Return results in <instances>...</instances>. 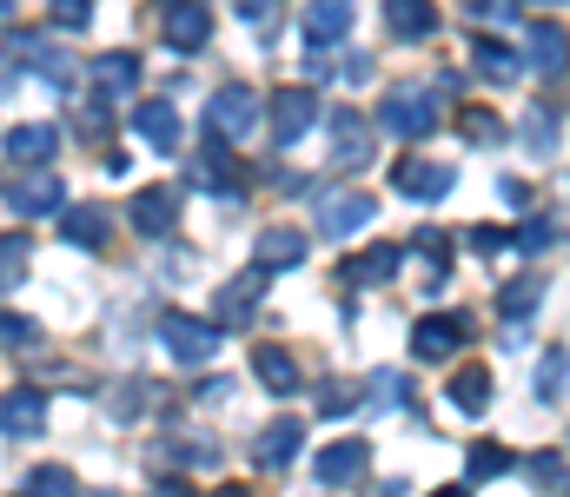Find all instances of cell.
<instances>
[{"mask_svg": "<svg viewBox=\"0 0 570 497\" xmlns=\"http://www.w3.org/2000/svg\"><path fill=\"white\" fill-rule=\"evenodd\" d=\"M80 497H120V491H80Z\"/></svg>", "mask_w": 570, "mask_h": 497, "instance_id": "obj_50", "label": "cell"}, {"mask_svg": "<svg viewBox=\"0 0 570 497\" xmlns=\"http://www.w3.org/2000/svg\"><path fill=\"white\" fill-rule=\"evenodd\" d=\"M524 147H531L538 160L558 147V107H531V113H524Z\"/></svg>", "mask_w": 570, "mask_h": 497, "instance_id": "obj_33", "label": "cell"}, {"mask_svg": "<svg viewBox=\"0 0 570 497\" xmlns=\"http://www.w3.org/2000/svg\"><path fill=\"white\" fill-rule=\"evenodd\" d=\"M325 133H332V166H365L372 160V120L358 113V107H332L325 113Z\"/></svg>", "mask_w": 570, "mask_h": 497, "instance_id": "obj_7", "label": "cell"}, {"mask_svg": "<svg viewBox=\"0 0 570 497\" xmlns=\"http://www.w3.org/2000/svg\"><path fill=\"white\" fill-rule=\"evenodd\" d=\"M365 458H372V451H365L358 438H345V445H325L312 471H318L325 491H338V485H358V478H365Z\"/></svg>", "mask_w": 570, "mask_h": 497, "instance_id": "obj_18", "label": "cell"}, {"mask_svg": "<svg viewBox=\"0 0 570 497\" xmlns=\"http://www.w3.org/2000/svg\"><path fill=\"white\" fill-rule=\"evenodd\" d=\"M531 485H538V491H570L564 458H558V451H538V458H531Z\"/></svg>", "mask_w": 570, "mask_h": 497, "instance_id": "obj_37", "label": "cell"}, {"mask_svg": "<svg viewBox=\"0 0 570 497\" xmlns=\"http://www.w3.org/2000/svg\"><path fill=\"white\" fill-rule=\"evenodd\" d=\"M538 306H544V279H538V272H524V279H511V286L498 292V312H504V319H531Z\"/></svg>", "mask_w": 570, "mask_h": 497, "instance_id": "obj_29", "label": "cell"}, {"mask_svg": "<svg viewBox=\"0 0 570 497\" xmlns=\"http://www.w3.org/2000/svg\"><path fill=\"white\" fill-rule=\"evenodd\" d=\"M531 398L538 405H564L570 398V351H538V371H531Z\"/></svg>", "mask_w": 570, "mask_h": 497, "instance_id": "obj_21", "label": "cell"}, {"mask_svg": "<svg viewBox=\"0 0 570 497\" xmlns=\"http://www.w3.org/2000/svg\"><path fill=\"white\" fill-rule=\"evenodd\" d=\"M134 226H140L146 239H166L179 226V192L173 186H146L140 199H134Z\"/></svg>", "mask_w": 570, "mask_h": 497, "instance_id": "obj_19", "label": "cell"}, {"mask_svg": "<svg viewBox=\"0 0 570 497\" xmlns=\"http://www.w3.org/2000/svg\"><path fill=\"white\" fill-rule=\"evenodd\" d=\"M0 345H40V326L20 312H0Z\"/></svg>", "mask_w": 570, "mask_h": 497, "instance_id": "obj_43", "label": "cell"}, {"mask_svg": "<svg viewBox=\"0 0 570 497\" xmlns=\"http://www.w3.org/2000/svg\"><path fill=\"white\" fill-rule=\"evenodd\" d=\"M253 378L266 385V391H298V365H292V351H279V345H266V351H253Z\"/></svg>", "mask_w": 570, "mask_h": 497, "instance_id": "obj_28", "label": "cell"}, {"mask_svg": "<svg viewBox=\"0 0 570 497\" xmlns=\"http://www.w3.org/2000/svg\"><path fill=\"white\" fill-rule=\"evenodd\" d=\"M504 471H511V451H504V445H471V451H464V478H471V485L504 478Z\"/></svg>", "mask_w": 570, "mask_h": 497, "instance_id": "obj_32", "label": "cell"}, {"mask_svg": "<svg viewBox=\"0 0 570 497\" xmlns=\"http://www.w3.org/2000/svg\"><path fill=\"white\" fill-rule=\"evenodd\" d=\"M379 127L385 133H399V140H425L431 127H438V93L431 87H392L385 100H379Z\"/></svg>", "mask_w": 570, "mask_h": 497, "instance_id": "obj_2", "label": "cell"}, {"mask_svg": "<svg viewBox=\"0 0 570 497\" xmlns=\"http://www.w3.org/2000/svg\"><path fill=\"white\" fill-rule=\"evenodd\" d=\"M60 192H67V186H60L47 166H27L20 179H7V192H0V199H7L20 219H40V212H60Z\"/></svg>", "mask_w": 570, "mask_h": 497, "instance_id": "obj_9", "label": "cell"}, {"mask_svg": "<svg viewBox=\"0 0 570 497\" xmlns=\"http://www.w3.org/2000/svg\"><path fill=\"white\" fill-rule=\"evenodd\" d=\"M372 212H379V199L372 192H352V186H332V192L312 199V226L325 239H352L358 226H372Z\"/></svg>", "mask_w": 570, "mask_h": 497, "instance_id": "obj_4", "label": "cell"}, {"mask_svg": "<svg viewBox=\"0 0 570 497\" xmlns=\"http://www.w3.org/2000/svg\"><path fill=\"white\" fill-rule=\"evenodd\" d=\"M431 497H464V485H444V491H431Z\"/></svg>", "mask_w": 570, "mask_h": 497, "instance_id": "obj_48", "label": "cell"}, {"mask_svg": "<svg viewBox=\"0 0 570 497\" xmlns=\"http://www.w3.org/2000/svg\"><path fill=\"white\" fill-rule=\"evenodd\" d=\"M444 398H451V411L478 418V411L491 405V371H484V365H458V371H451V391H444Z\"/></svg>", "mask_w": 570, "mask_h": 497, "instance_id": "obj_25", "label": "cell"}, {"mask_svg": "<svg viewBox=\"0 0 570 497\" xmlns=\"http://www.w3.org/2000/svg\"><path fill=\"white\" fill-rule=\"evenodd\" d=\"M7 60H13V67H33L53 93L73 80V60H67V47H53V33H27V27L7 33Z\"/></svg>", "mask_w": 570, "mask_h": 497, "instance_id": "obj_5", "label": "cell"}, {"mask_svg": "<svg viewBox=\"0 0 570 497\" xmlns=\"http://www.w3.org/2000/svg\"><path fill=\"white\" fill-rule=\"evenodd\" d=\"M53 219H60V246H80V252H100L107 246V226H114L107 206H60Z\"/></svg>", "mask_w": 570, "mask_h": 497, "instance_id": "obj_15", "label": "cell"}, {"mask_svg": "<svg viewBox=\"0 0 570 497\" xmlns=\"http://www.w3.org/2000/svg\"><path fill=\"white\" fill-rule=\"evenodd\" d=\"M233 398V385L226 378H213V385H199V405H226Z\"/></svg>", "mask_w": 570, "mask_h": 497, "instance_id": "obj_46", "label": "cell"}, {"mask_svg": "<svg viewBox=\"0 0 570 497\" xmlns=\"http://www.w3.org/2000/svg\"><path fill=\"white\" fill-rule=\"evenodd\" d=\"M219 319H193V312H159V345L173 365H213L219 358Z\"/></svg>", "mask_w": 570, "mask_h": 497, "instance_id": "obj_1", "label": "cell"}, {"mask_svg": "<svg viewBox=\"0 0 570 497\" xmlns=\"http://www.w3.org/2000/svg\"><path fill=\"white\" fill-rule=\"evenodd\" d=\"M458 345H464V319H419V326H412V351H419L425 365L451 358Z\"/></svg>", "mask_w": 570, "mask_h": 497, "instance_id": "obj_22", "label": "cell"}, {"mask_svg": "<svg viewBox=\"0 0 570 497\" xmlns=\"http://www.w3.org/2000/svg\"><path fill=\"white\" fill-rule=\"evenodd\" d=\"M27 246H33V239H20V232H0V292H13V286L27 279Z\"/></svg>", "mask_w": 570, "mask_h": 497, "instance_id": "obj_34", "label": "cell"}, {"mask_svg": "<svg viewBox=\"0 0 570 497\" xmlns=\"http://www.w3.org/2000/svg\"><path fill=\"white\" fill-rule=\"evenodd\" d=\"M451 186H458V172L444 160H399L392 166V192H405V199H431L438 206Z\"/></svg>", "mask_w": 570, "mask_h": 497, "instance_id": "obj_14", "label": "cell"}, {"mask_svg": "<svg viewBox=\"0 0 570 497\" xmlns=\"http://www.w3.org/2000/svg\"><path fill=\"white\" fill-rule=\"evenodd\" d=\"M7 13H13V0H0V20H7Z\"/></svg>", "mask_w": 570, "mask_h": 497, "instance_id": "obj_51", "label": "cell"}, {"mask_svg": "<svg viewBox=\"0 0 570 497\" xmlns=\"http://www.w3.org/2000/svg\"><path fill=\"white\" fill-rule=\"evenodd\" d=\"M134 133H140L153 153H179V140H186L173 100H140V107H134Z\"/></svg>", "mask_w": 570, "mask_h": 497, "instance_id": "obj_16", "label": "cell"}, {"mask_svg": "<svg viewBox=\"0 0 570 497\" xmlns=\"http://www.w3.org/2000/svg\"><path fill=\"white\" fill-rule=\"evenodd\" d=\"M551 239H558V219H531V226H524V232H518V239H511V246H518V252H531V259H538V252H551Z\"/></svg>", "mask_w": 570, "mask_h": 497, "instance_id": "obj_40", "label": "cell"}, {"mask_svg": "<svg viewBox=\"0 0 570 497\" xmlns=\"http://www.w3.org/2000/svg\"><path fill=\"white\" fill-rule=\"evenodd\" d=\"M399 259H405L399 246H372V252H358V259L345 266V279H379V286H385V279L399 272Z\"/></svg>", "mask_w": 570, "mask_h": 497, "instance_id": "obj_31", "label": "cell"}, {"mask_svg": "<svg viewBox=\"0 0 570 497\" xmlns=\"http://www.w3.org/2000/svg\"><path fill=\"white\" fill-rule=\"evenodd\" d=\"M259 120H266V107H259V93L253 87H219L213 100H206V127L233 147V140H253L259 133Z\"/></svg>", "mask_w": 570, "mask_h": 497, "instance_id": "obj_3", "label": "cell"}, {"mask_svg": "<svg viewBox=\"0 0 570 497\" xmlns=\"http://www.w3.org/2000/svg\"><path fill=\"white\" fill-rule=\"evenodd\" d=\"M266 286H273V266H253V272L226 279V286H219V326H253V319H259Z\"/></svg>", "mask_w": 570, "mask_h": 497, "instance_id": "obj_10", "label": "cell"}, {"mask_svg": "<svg viewBox=\"0 0 570 497\" xmlns=\"http://www.w3.org/2000/svg\"><path fill=\"white\" fill-rule=\"evenodd\" d=\"M385 27L399 40H431L438 33V7L431 0H385Z\"/></svg>", "mask_w": 570, "mask_h": 497, "instance_id": "obj_26", "label": "cell"}, {"mask_svg": "<svg viewBox=\"0 0 570 497\" xmlns=\"http://www.w3.org/2000/svg\"><path fill=\"white\" fill-rule=\"evenodd\" d=\"M47 13H53V27H67V33H80V27L94 20V0H53Z\"/></svg>", "mask_w": 570, "mask_h": 497, "instance_id": "obj_42", "label": "cell"}, {"mask_svg": "<svg viewBox=\"0 0 570 497\" xmlns=\"http://www.w3.org/2000/svg\"><path fill=\"white\" fill-rule=\"evenodd\" d=\"M87 80H94V87H100L107 100H120L127 87H140V60H134V53H94Z\"/></svg>", "mask_w": 570, "mask_h": 497, "instance_id": "obj_24", "label": "cell"}, {"mask_svg": "<svg viewBox=\"0 0 570 497\" xmlns=\"http://www.w3.org/2000/svg\"><path fill=\"white\" fill-rule=\"evenodd\" d=\"M524 67H531V73H544V80L570 73V33L558 27V20H538V27L524 33Z\"/></svg>", "mask_w": 570, "mask_h": 497, "instance_id": "obj_13", "label": "cell"}, {"mask_svg": "<svg viewBox=\"0 0 570 497\" xmlns=\"http://www.w3.org/2000/svg\"><path fill=\"white\" fill-rule=\"evenodd\" d=\"M352 13H358V0H312V7L298 13L305 47H312V53H332V47L352 33Z\"/></svg>", "mask_w": 570, "mask_h": 497, "instance_id": "obj_8", "label": "cell"}, {"mask_svg": "<svg viewBox=\"0 0 570 497\" xmlns=\"http://www.w3.org/2000/svg\"><path fill=\"white\" fill-rule=\"evenodd\" d=\"M498 192H504V199H511V206H531V199H538V192H531V186H524V179H504V186H498Z\"/></svg>", "mask_w": 570, "mask_h": 497, "instance_id": "obj_45", "label": "cell"}, {"mask_svg": "<svg viewBox=\"0 0 570 497\" xmlns=\"http://www.w3.org/2000/svg\"><path fill=\"white\" fill-rule=\"evenodd\" d=\"M159 33H166V47L199 53V47H206V33H213L206 0H166V7H159Z\"/></svg>", "mask_w": 570, "mask_h": 497, "instance_id": "obj_11", "label": "cell"}, {"mask_svg": "<svg viewBox=\"0 0 570 497\" xmlns=\"http://www.w3.org/2000/svg\"><path fill=\"white\" fill-rule=\"evenodd\" d=\"M298 259H305V232H298V226H273V232H259V266L292 272Z\"/></svg>", "mask_w": 570, "mask_h": 497, "instance_id": "obj_27", "label": "cell"}, {"mask_svg": "<svg viewBox=\"0 0 570 497\" xmlns=\"http://www.w3.org/2000/svg\"><path fill=\"white\" fill-rule=\"evenodd\" d=\"M471 60H478V73H484L491 87H511V80L524 73V53H511V47H504V40H491V33H478Z\"/></svg>", "mask_w": 570, "mask_h": 497, "instance_id": "obj_23", "label": "cell"}, {"mask_svg": "<svg viewBox=\"0 0 570 497\" xmlns=\"http://www.w3.org/2000/svg\"><path fill=\"white\" fill-rule=\"evenodd\" d=\"M365 391H372V405H379V398H385V405H405V398H412L405 371H372V385H365Z\"/></svg>", "mask_w": 570, "mask_h": 497, "instance_id": "obj_41", "label": "cell"}, {"mask_svg": "<svg viewBox=\"0 0 570 497\" xmlns=\"http://www.w3.org/2000/svg\"><path fill=\"white\" fill-rule=\"evenodd\" d=\"M219 497H253V491H246V485H226V491H219Z\"/></svg>", "mask_w": 570, "mask_h": 497, "instance_id": "obj_49", "label": "cell"}, {"mask_svg": "<svg viewBox=\"0 0 570 497\" xmlns=\"http://www.w3.org/2000/svg\"><path fill=\"white\" fill-rule=\"evenodd\" d=\"M318 411H332V418H345V411H352V385H338V378H325V385H318Z\"/></svg>", "mask_w": 570, "mask_h": 497, "instance_id": "obj_44", "label": "cell"}, {"mask_svg": "<svg viewBox=\"0 0 570 497\" xmlns=\"http://www.w3.org/2000/svg\"><path fill=\"white\" fill-rule=\"evenodd\" d=\"M464 246H471V252H478V259H498V252H504V246H511V232H504V226H484V219H478V226H471V232H464Z\"/></svg>", "mask_w": 570, "mask_h": 497, "instance_id": "obj_38", "label": "cell"}, {"mask_svg": "<svg viewBox=\"0 0 570 497\" xmlns=\"http://www.w3.org/2000/svg\"><path fill=\"white\" fill-rule=\"evenodd\" d=\"M538 7H564V0H538Z\"/></svg>", "mask_w": 570, "mask_h": 497, "instance_id": "obj_52", "label": "cell"}, {"mask_svg": "<svg viewBox=\"0 0 570 497\" xmlns=\"http://www.w3.org/2000/svg\"><path fill=\"white\" fill-rule=\"evenodd\" d=\"M458 127H464V140H471V147H504V120H498L491 107H464V113H458Z\"/></svg>", "mask_w": 570, "mask_h": 497, "instance_id": "obj_30", "label": "cell"}, {"mask_svg": "<svg viewBox=\"0 0 570 497\" xmlns=\"http://www.w3.org/2000/svg\"><path fill=\"white\" fill-rule=\"evenodd\" d=\"M27 497H80V478H73L67 465H40V471L27 478Z\"/></svg>", "mask_w": 570, "mask_h": 497, "instance_id": "obj_35", "label": "cell"}, {"mask_svg": "<svg viewBox=\"0 0 570 497\" xmlns=\"http://www.w3.org/2000/svg\"><path fill=\"white\" fill-rule=\"evenodd\" d=\"M239 7V20L246 27H259V33H273L279 27V13H285V0H233Z\"/></svg>", "mask_w": 570, "mask_h": 497, "instance_id": "obj_39", "label": "cell"}, {"mask_svg": "<svg viewBox=\"0 0 570 497\" xmlns=\"http://www.w3.org/2000/svg\"><path fill=\"white\" fill-rule=\"evenodd\" d=\"M153 497H193V491H186L179 478H166V485H159V491H153Z\"/></svg>", "mask_w": 570, "mask_h": 497, "instance_id": "obj_47", "label": "cell"}, {"mask_svg": "<svg viewBox=\"0 0 570 497\" xmlns=\"http://www.w3.org/2000/svg\"><path fill=\"white\" fill-rule=\"evenodd\" d=\"M266 127H273V147H298L318 127V93L312 87H279L273 107H266Z\"/></svg>", "mask_w": 570, "mask_h": 497, "instance_id": "obj_6", "label": "cell"}, {"mask_svg": "<svg viewBox=\"0 0 570 497\" xmlns=\"http://www.w3.org/2000/svg\"><path fill=\"white\" fill-rule=\"evenodd\" d=\"M40 431H47V398L33 385L7 391L0 398V438H40Z\"/></svg>", "mask_w": 570, "mask_h": 497, "instance_id": "obj_17", "label": "cell"}, {"mask_svg": "<svg viewBox=\"0 0 570 497\" xmlns=\"http://www.w3.org/2000/svg\"><path fill=\"white\" fill-rule=\"evenodd\" d=\"M140 398H146V385H140V378H127V385H120V391L107 398V418H114V425H134V418L146 411Z\"/></svg>", "mask_w": 570, "mask_h": 497, "instance_id": "obj_36", "label": "cell"}, {"mask_svg": "<svg viewBox=\"0 0 570 497\" xmlns=\"http://www.w3.org/2000/svg\"><path fill=\"white\" fill-rule=\"evenodd\" d=\"M298 445H305V425H298V418H273V425L259 431V471H285V465L298 458Z\"/></svg>", "mask_w": 570, "mask_h": 497, "instance_id": "obj_20", "label": "cell"}, {"mask_svg": "<svg viewBox=\"0 0 570 497\" xmlns=\"http://www.w3.org/2000/svg\"><path fill=\"white\" fill-rule=\"evenodd\" d=\"M0 153H7V166H47L53 153H60V127H47V120H20V127H7Z\"/></svg>", "mask_w": 570, "mask_h": 497, "instance_id": "obj_12", "label": "cell"}]
</instances>
